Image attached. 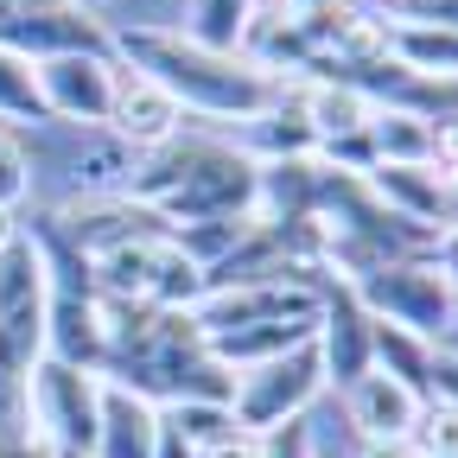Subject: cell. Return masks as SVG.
I'll list each match as a JSON object with an SVG mask.
<instances>
[{"mask_svg":"<svg viewBox=\"0 0 458 458\" xmlns=\"http://www.w3.org/2000/svg\"><path fill=\"white\" fill-rule=\"evenodd\" d=\"M108 51L122 64L147 71L172 102L198 122H216V128H249L286 96V77H267L255 71L249 57L236 51H204L198 38L185 32H165V26H140V32H108Z\"/></svg>","mask_w":458,"mask_h":458,"instance_id":"cell-1","label":"cell"},{"mask_svg":"<svg viewBox=\"0 0 458 458\" xmlns=\"http://www.w3.org/2000/svg\"><path fill=\"white\" fill-rule=\"evenodd\" d=\"M89 280L102 300H128L153 312H191L204 300V267L172 242V236H140L89 261Z\"/></svg>","mask_w":458,"mask_h":458,"instance_id":"cell-2","label":"cell"},{"mask_svg":"<svg viewBox=\"0 0 458 458\" xmlns=\"http://www.w3.org/2000/svg\"><path fill=\"white\" fill-rule=\"evenodd\" d=\"M357 300L376 325H394L420 344H452L458 337V286L433 267V255L388 261L357 280Z\"/></svg>","mask_w":458,"mask_h":458,"instance_id":"cell-3","label":"cell"},{"mask_svg":"<svg viewBox=\"0 0 458 458\" xmlns=\"http://www.w3.org/2000/svg\"><path fill=\"white\" fill-rule=\"evenodd\" d=\"M26 420L51 452H96V427H102V376L71 369L57 357H38L26 369Z\"/></svg>","mask_w":458,"mask_h":458,"instance_id":"cell-4","label":"cell"},{"mask_svg":"<svg viewBox=\"0 0 458 458\" xmlns=\"http://www.w3.org/2000/svg\"><path fill=\"white\" fill-rule=\"evenodd\" d=\"M325 394H331V382H325V363H318V344H300V351H286L274 363L242 369L236 394H229V414L249 433H274L286 420H306Z\"/></svg>","mask_w":458,"mask_h":458,"instance_id":"cell-5","label":"cell"},{"mask_svg":"<svg viewBox=\"0 0 458 458\" xmlns=\"http://www.w3.org/2000/svg\"><path fill=\"white\" fill-rule=\"evenodd\" d=\"M45 229L64 249H77L83 261L122 249V242H140V236H172V223L159 210H147L140 198H128V191H114V198H57Z\"/></svg>","mask_w":458,"mask_h":458,"instance_id":"cell-6","label":"cell"},{"mask_svg":"<svg viewBox=\"0 0 458 458\" xmlns=\"http://www.w3.org/2000/svg\"><path fill=\"white\" fill-rule=\"evenodd\" d=\"M312 344H318L331 394H344L363 369H376V318L363 312L357 286L337 280L331 267L318 274V331H312Z\"/></svg>","mask_w":458,"mask_h":458,"instance_id":"cell-7","label":"cell"},{"mask_svg":"<svg viewBox=\"0 0 458 458\" xmlns=\"http://www.w3.org/2000/svg\"><path fill=\"white\" fill-rule=\"evenodd\" d=\"M114 140H122L128 153H159V147H172L191 122H185V108L172 102L147 71H134V64H122L114 57V77H108V122H102Z\"/></svg>","mask_w":458,"mask_h":458,"instance_id":"cell-8","label":"cell"},{"mask_svg":"<svg viewBox=\"0 0 458 458\" xmlns=\"http://www.w3.org/2000/svg\"><path fill=\"white\" fill-rule=\"evenodd\" d=\"M45 122L57 128H102L108 122V77H114V51H64L32 64Z\"/></svg>","mask_w":458,"mask_h":458,"instance_id":"cell-9","label":"cell"},{"mask_svg":"<svg viewBox=\"0 0 458 458\" xmlns=\"http://www.w3.org/2000/svg\"><path fill=\"white\" fill-rule=\"evenodd\" d=\"M0 51L45 64V57H64V51H108V32L77 0H57V7H26L13 20H0Z\"/></svg>","mask_w":458,"mask_h":458,"instance_id":"cell-10","label":"cell"},{"mask_svg":"<svg viewBox=\"0 0 458 458\" xmlns=\"http://www.w3.org/2000/svg\"><path fill=\"white\" fill-rule=\"evenodd\" d=\"M337 408H344V420H351L357 445H408V433H414L427 401L408 382H394L388 369H363L351 388L337 394Z\"/></svg>","mask_w":458,"mask_h":458,"instance_id":"cell-11","label":"cell"},{"mask_svg":"<svg viewBox=\"0 0 458 458\" xmlns=\"http://www.w3.org/2000/svg\"><path fill=\"white\" fill-rule=\"evenodd\" d=\"M286 96H293V108L306 114V128H312L318 147L351 140V134H363L376 122V102L363 89H351V83H331V77H293Z\"/></svg>","mask_w":458,"mask_h":458,"instance_id":"cell-12","label":"cell"},{"mask_svg":"<svg viewBox=\"0 0 458 458\" xmlns=\"http://www.w3.org/2000/svg\"><path fill=\"white\" fill-rule=\"evenodd\" d=\"M159 408L140 401L134 388L102 376V427H96V452L89 458H159Z\"/></svg>","mask_w":458,"mask_h":458,"instance_id":"cell-13","label":"cell"},{"mask_svg":"<svg viewBox=\"0 0 458 458\" xmlns=\"http://www.w3.org/2000/svg\"><path fill=\"white\" fill-rule=\"evenodd\" d=\"M318 318H261V325H242V331H223V337H204V351L229 369V376H242L255 363H274L286 351H300V344H312Z\"/></svg>","mask_w":458,"mask_h":458,"instance_id":"cell-14","label":"cell"},{"mask_svg":"<svg viewBox=\"0 0 458 458\" xmlns=\"http://www.w3.org/2000/svg\"><path fill=\"white\" fill-rule=\"evenodd\" d=\"M369 198L388 210V216H408V223H420V229H445V204H439V172L433 165H376L369 172Z\"/></svg>","mask_w":458,"mask_h":458,"instance_id":"cell-15","label":"cell"},{"mask_svg":"<svg viewBox=\"0 0 458 458\" xmlns=\"http://www.w3.org/2000/svg\"><path fill=\"white\" fill-rule=\"evenodd\" d=\"M388 57L414 77L458 83V26H427V20H388Z\"/></svg>","mask_w":458,"mask_h":458,"instance_id":"cell-16","label":"cell"},{"mask_svg":"<svg viewBox=\"0 0 458 458\" xmlns=\"http://www.w3.org/2000/svg\"><path fill=\"white\" fill-rule=\"evenodd\" d=\"M369 153L376 165H433V122L414 108H376Z\"/></svg>","mask_w":458,"mask_h":458,"instance_id":"cell-17","label":"cell"},{"mask_svg":"<svg viewBox=\"0 0 458 458\" xmlns=\"http://www.w3.org/2000/svg\"><path fill=\"white\" fill-rule=\"evenodd\" d=\"M249 7H255V0H185L179 32L198 38L204 51H236L242 26H249Z\"/></svg>","mask_w":458,"mask_h":458,"instance_id":"cell-18","label":"cell"},{"mask_svg":"<svg viewBox=\"0 0 458 458\" xmlns=\"http://www.w3.org/2000/svg\"><path fill=\"white\" fill-rule=\"evenodd\" d=\"M38 122H45V102H38L32 64H26V57H13V51H0V128L26 134V128H38Z\"/></svg>","mask_w":458,"mask_h":458,"instance_id":"cell-19","label":"cell"},{"mask_svg":"<svg viewBox=\"0 0 458 458\" xmlns=\"http://www.w3.org/2000/svg\"><path fill=\"white\" fill-rule=\"evenodd\" d=\"M427 363H433V344L394 331V325H376V369H388L394 382H408L420 401H427Z\"/></svg>","mask_w":458,"mask_h":458,"instance_id":"cell-20","label":"cell"},{"mask_svg":"<svg viewBox=\"0 0 458 458\" xmlns=\"http://www.w3.org/2000/svg\"><path fill=\"white\" fill-rule=\"evenodd\" d=\"M165 433H179L191 452H204L210 439H223L229 427H236V414L223 408V401H179V408H159Z\"/></svg>","mask_w":458,"mask_h":458,"instance_id":"cell-21","label":"cell"},{"mask_svg":"<svg viewBox=\"0 0 458 458\" xmlns=\"http://www.w3.org/2000/svg\"><path fill=\"white\" fill-rule=\"evenodd\" d=\"M408 445H414V458H458V408L452 401H427Z\"/></svg>","mask_w":458,"mask_h":458,"instance_id":"cell-22","label":"cell"},{"mask_svg":"<svg viewBox=\"0 0 458 458\" xmlns=\"http://www.w3.org/2000/svg\"><path fill=\"white\" fill-rule=\"evenodd\" d=\"M32 198V159L13 128H0V210H20Z\"/></svg>","mask_w":458,"mask_h":458,"instance_id":"cell-23","label":"cell"},{"mask_svg":"<svg viewBox=\"0 0 458 458\" xmlns=\"http://www.w3.org/2000/svg\"><path fill=\"white\" fill-rule=\"evenodd\" d=\"M261 458H318V433H312V414L306 420H286L261 439Z\"/></svg>","mask_w":458,"mask_h":458,"instance_id":"cell-24","label":"cell"},{"mask_svg":"<svg viewBox=\"0 0 458 458\" xmlns=\"http://www.w3.org/2000/svg\"><path fill=\"white\" fill-rule=\"evenodd\" d=\"M261 439L267 433H249V427H229L223 439H210L204 452H191V458H261Z\"/></svg>","mask_w":458,"mask_h":458,"instance_id":"cell-25","label":"cell"},{"mask_svg":"<svg viewBox=\"0 0 458 458\" xmlns=\"http://www.w3.org/2000/svg\"><path fill=\"white\" fill-rule=\"evenodd\" d=\"M433 172H458V122L433 128Z\"/></svg>","mask_w":458,"mask_h":458,"instance_id":"cell-26","label":"cell"},{"mask_svg":"<svg viewBox=\"0 0 458 458\" xmlns=\"http://www.w3.org/2000/svg\"><path fill=\"white\" fill-rule=\"evenodd\" d=\"M439 204H445V229H458V172H439Z\"/></svg>","mask_w":458,"mask_h":458,"instance_id":"cell-27","label":"cell"},{"mask_svg":"<svg viewBox=\"0 0 458 458\" xmlns=\"http://www.w3.org/2000/svg\"><path fill=\"white\" fill-rule=\"evenodd\" d=\"M0 458H51V445H45L38 433H26V439H13V445H0Z\"/></svg>","mask_w":458,"mask_h":458,"instance_id":"cell-28","label":"cell"},{"mask_svg":"<svg viewBox=\"0 0 458 458\" xmlns=\"http://www.w3.org/2000/svg\"><path fill=\"white\" fill-rule=\"evenodd\" d=\"M357 458H414V445H357Z\"/></svg>","mask_w":458,"mask_h":458,"instance_id":"cell-29","label":"cell"},{"mask_svg":"<svg viewBox=\"0 0 458 458\" xmlns=\"http://www.w3.org/2000/svg\"><path fill=\"white\" fill-rule=\"evenodd\" d=\"M26 7H57V0H0V20H13V13H26Z\"/></svg>","mask_w":458,"mask_h":458,"instance_id":"cell-30","label":"cell"},{"mask_svg":"<svg viewBox=\"0 0 458 458\" xmlns=\"http://www.w3.org/2000/svg\"><path fill=\"white\" fill-rule=\"evenodd\" d=\"M77 7H83V13H96V20H102V13H108V7H114V0H77Z\"/></svg>","mask_w":458,"mask_h":458,"instance_id":"cell-31","label":"cell"},{"mask_svg":"<svg viewBox=\"0 0 458 458\" xmlns=\"http://www.w3.org/2000/svg\"><path fill=\"white\" fill-rule=\"evenodd\" d=\"M420 7H427V0H420ZM420 7H414V13H420Z\"/></svg>","mask_w":458,"mask_h":458,"instance_id":"cell-32","label":"cell"}]
</instances>
